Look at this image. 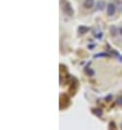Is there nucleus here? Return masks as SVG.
I'll return each mask as SVG.
<instances>
[{
  "mask_svg": "<svg viewBox=\"0 0 122 130\" xmlns=\"http://www.w3.org/2000/svg\"><path fill=\"white\" fill-rule=\"evenodd\" d=\"M62 10H63V12L66 13L67 15H69V17H72L74 14V10L72 8V6H71L70 2H68V1H63L62 2Z\"/></svg>",
  "mask_w": 122,
  "mask_h": 130,
  "instance_id": "f257e3e1",
  "label": "nucleus"
},
{
  "mask_svg": "<svg viewBox=\"0 0 122 130\" xmlns=\"http://www.w3.org/2000/svg\"><path fill=\"white\" fill-rule=\"evenodd\" d=\"M114 13H116V6L113 3H108L107 5V14L109 17H112Z\"/></svg>",
  "mask_w": 122,
  "mask_h": 130,
  "instance_id": "f03ea898",
  "label": "nucleus"
},
{
  "mask_svg": "<svg viewBox=\"0 0 122 130\" xmlns=\"http://www.w3.org/2000/svg\"><path fill=\"white\" fill-rule=\"evenodd\" d=\"M93 113L95 115H97V116H101L103 111H101V109H99V108H94V109H93Z\"/></svg>",
  "mask_w": 122,
  "mask_h": 130,
  "instance_id": "423d86ee",
  "label": "nucleus"
},
{
  "mask_svg": "<svg viewBox=\"0 0 122 130\" xmlns=\"http://www.w3.org/2000/svg\"><path fill=\"white\" fill-rule=\"evenodd\" d=\"M89 31V27H86V26H80L78 27V32H80V34H85L87 33Z\"/></svg>",
  "mask_w": 122,
  "mask_h": 130,
  "instance_id": "20e7f679",
  "label": "nucleus"
},
{
  "mask_svg": "<svg viewBox=\"0 0 122 130\" xmlns=\"http://www.w3.org/2000/svg\"><path fill=\"white\" fill-rule=\"evenodd\" d=\"M120 32H121V35H122V27L120 28Z\"/></svg>",
  "mask_w": 122,
  "mask_h": 130,
  "instance_id": "6e6552de",
  "label": "nucleus"
},
{
  "mask_svg": "<svg viewBox=\"0 0 122 130\" xmlns=\"http://www.w3.org/2000/svg\"><path fill=\"white\" fill-rule=\"evenodd\" d=\"M83 7L85 9H91L94 7V0H84Z\"/></svg>",
  "mask_w": 122,
  "mask_h": 130,
  "instance_id": "7ed1b4c3",
  "label": "nucleus"
},
{
  "mask_svg": "<svg viewBox=\"0 0 122 130\" xmlns=\"http://www.w3.org/2000/svg\"><path fill=\"white\" fill-rule=\"evenodd\" d=\"M106 7V3L104 1H98L97 2V10H103Z\"/></svg>",
  "mask_w": 122,
  "mask_h": 130,
  "instance_id": "39448f33",
  "label": "nucleus"
},
{
  "mask_svg": "<svg viewBox=\"0 0 122 130\" xmlns=\"http://www.w3.org/2000/svg\"><path fill=\"white\" fill-rule=\"evenodd\" d=\"M118 102H119V104H121V105H122V99H121V97H120V99H118Z\"/></svg>",
  "mask_w": 122,
  "mask_h": 130,
  "instance_id": "0eeeda50",
  "label": "nucleus"
}]
</instances>
